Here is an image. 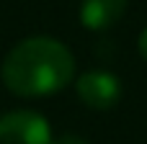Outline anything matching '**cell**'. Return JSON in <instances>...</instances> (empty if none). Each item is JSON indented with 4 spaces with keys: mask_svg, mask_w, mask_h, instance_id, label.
Wrapping results in <instances>:
<instances>
[{
    "mask_svg": "<svg viewBox=\"0 0 147 144\" xmlns=\"http://www.w3.org/2000/svg\"><path fill=\"white\" fill-rule=\"evenodd\" d=\"M0 77L13 95H52L75 80V57L52 36H31L18 41L5 54Z\"/></svg>",
    "mask_w": 147,
    "mask_h": 144,
    "instance_id": "cell-1",
    "label": "cell"
},
{
    "mask_svg": "<svg viewBox=\"0 0 147 144\" xmlns=\"http://www.w3.org/2000/svg\"><path fill=\"white\" fill-rule=\"evenodd\" d=\"M0 144H52L49 121L36 111H10L0 116Z\"/></svg>",
    "mask_w": 147,
    "mask_h": 144,
    "instance_id": "cell-2",
    "label": "cell"
},
{
    "mask_svg": "<svg viewBox=\"0 0 147 144\" xmlns=\"http://www.w3.org/2000/svg\"><path fill=\"white\" fill-rule=\"evenodd\" d=\"M78 98L93 111H109L121 98V82L109 70H88L75 80Z\"/></svg>",
    "mask_w": 147,
    "mask_h": 144,
    "instance_id": "cell-3",
    "label": "cell"
},
{
    "mask_svg": "<svg viewBox=\"0 0 147 144\" xmlns=\"http://www.w3.org/2000/svg\"><path fill=\"white\" fill-rule=\"evenodd\" d=\"M129 0H80V23L90 31H106L121 21Z\"/></svg>",
    "mask_w": 147,
    "mask_h": 144,
    "instance_id": "cell-4",
    "label": "cell"
},
{
    "mask_svg": "<svg viewBox=\"0 0 147 144\" xmlns=\"http://www.w3.org/2000/svg\"><path fill=\"white\" fill-rule=\"evenodd\" d=\"M52 144H88V139H83L78 134H62V137L52 139Z\"/></svg>",
    "mask_w": 147,
    "mask_h": 144,
    "instance_id": "cell-5",
    "label": "cell"
},
{
    "mask_svg": "<svg viewBox=\"0 0 147 144\" xmlns=\"http://www.w3.org/2000/svg\"><path fill=\"white\" fill-rule=\"evenodd\" d=\"M137 52H140V57L147 62V28H142V33L137 39Z\"/></svg>",
    "mask_w": 147,
    "mask_h": 144,
    "instance_id": "cell-6",
    "label": "cell"
}]
</instances>
